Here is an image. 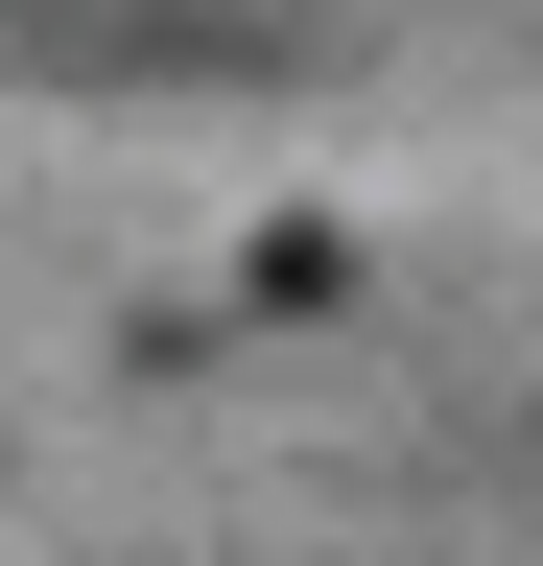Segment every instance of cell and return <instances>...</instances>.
I'll return each mask as SVG.
<instances>
[{
	"instance_id": "obj_1",
	"label": "cell",
	"mask_w": 543,
	"mask_h": 566,
	"mask_svg": "<svg viewBox=\"0 0 543 566\" xmlns=\"http://www.w3.org/2000/svg\"><path fill=\"white\" fill-rule=\"evenodd\" d=\"M0 24H24L48 71H213V48H237L213 0H0Z\"/></svg>"
}]
</instances>
